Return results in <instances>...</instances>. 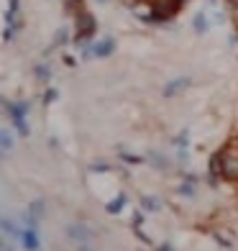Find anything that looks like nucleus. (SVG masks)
I'll list each match as a JSON object with an SVG mask.
<instances>
[{
	"label": "nucleus",
	"mask_w": 238,
	"mask_h": 251,
	"mask_svg": "<svg viewBox=\"0 0 238 251\" xmlns=\"http://www.w3.org/2000/svg\"><path fill=\"white\" fill-rule=\"evenodd\" d=\"M3 108H5L8 118H10V126L16 128V133L21 136V139H28L31 136V128H28V110H31V105L26 100H16V102L3 100Z\"/></svg>",
	"instance_id": "obj_1"
},
{
	"label": "nucleus",
	"mask_w": 238,
	"mask_h": 251,
	"mask_svg": "<svg viewBox=\"0 0 238 251\" xmlns=\"http://www.w3.org/2000/svg\"><path fill=\"white\" fill-rule=\"evenodd\" d=\"M220 175L225 182L238 185V139L220 149Z\"/></svg>",
	"instance_id": "obj_2"
},
{
	"label": "nucleus",
	"mask_w": 238,
	"mask_h": 251,
	"mask_svg": "<svg viewBox=\"0 0 238 251\" xmlns=\"http://www.w3.org/2000/svg\"><path fill=\"white\" fill-rule=\"evenodd\" d=\"M95 31H97V21H95V16L90 13V10H79V13H77V36H74L77 47H82V44L93 41Z\"/></svg>",
	"instance_id": "obj_3"
},
{
	"label": "nucleus",
	"mask_w": 238,
	"mask_h": 251,
	"mask_svg": "<svg viewBox=\"0 0 238 251\" xmlns=\"http://www.w3.org/2000/svg\"><path fill=\"white\" fill-rule=\"evenodd\" d=\"M95 231L90 228L85 221H74V223H70L67 226V238H70L72 244H90V241H95Z\"/></svg>",
	"instance_id": "obj_4"
},
{
	"label": "nucleus",
	"mask_w": 238,
	"mask_h": 251,
	"mask_svg": "<svg viewBox=\"0 0 238 251\" xmlns=\"http://www.w3.org/2000/svg\"><path fill=\"white\" fill-rule=\"evenodd\" d=\"M18 244H21V249H24V251H41V233H39V228L21 226Z\"/></svg>",
	"instance_id": "obj_5"
},
{
	"label": "nucleus",
	"mask_w": 238,
	"mask_h": 251,
	"mask_svg": "<svg viewBox=\"0 0 238 251\" xmlns=\"http://www.w3.org/2000/svg\"><path fill=\"white\" fill-rule=\"evenodd\" d=\"M172 146H174V151H177V162L182 164V167H187V162H190V131L187 128L179 131L174 139H172Z\"/></svg>",
	"instance_id": "obj_6"
},
{
	"label": "nucleus",
	"mask_w": 238,
	"mask_h": 251,
	"mask_svg": "<svg viewBox=\"0 0 238 251\" xmlns=\"http://www.w3.org/2000/svg\"><path fill=\"white\" fill-rule=\"evenodd\" d=\"M146 164L154 167L156 172H169V169H172V159L164 156L162 151H149L146 154Z\"/></svg>",
	"instance_id": "obj_7"
},
{
	"label": "nucleus",
	"mask_w": 238,
	"mask_h": 251,
	"mask_svg": "<svg viewBox=\"0 0 238 251\" xmlns=\"http://www.w3.org/2000/svg\"><path fill=\"white\" fill-rule=\"evenodd\" d=\"M220 179H223V175H220V151H215L210 156V164H208V185L218 187Z\"/></svg>",
	"instance_id": "obj_8"
},
{
	"label": "nucleus",
	"mask_w": 238,
	"mask_h": 251,
	"mask_svg": "<svg viewBox=\"0 0 238 251\" xmlns=\"http://www.w3.org/2000/svg\"><path fill=\"white\" fill-rule=\"evenodd\" d=\"M113 51H116V39L113 36H103L100 41L93 44V54L97 56V59H105V56H110Z\"/></svg>",
	"instance_id": "obj_9"
},
{
	"label": "nucleus",
	"mask_w": 238,
	"mask_h": 251,
	"mask_svg": "<svg viewBox=\"0 0 238 251\" xmlns=\"http://www.w3.org/2000/svg\"><path fill=\"white\" fill-rule=\"evenodd\" d=\"M192 28H195V33H208L213 28V16L208 13V10H200V13H195V18H192Z\"/></svg>",
	"instance_id": "obj_10"
},
{
	"label": "nucleus",
	"mask_w": 238,
	"mask_h": 251,
	"mask_svg": "<svg viewBox=\"0 0 238 251\" xmlns=\"http://www.w3.org/2000/svg\"><path fill=\"white\" fill-rule=\"evenodd\" d=\"M187 87H190V77H177V79H172V82L164 85L162 93H164V98H174V95H179Z\"/></svg>",
	"instance_id": "obj_11"
},
{
	"label": "nucleus",
	"mask_w": 238,
	"mask_h": 251,
	"mask_svg": "<svg viewBox=\"0 0 238 251\" xmlns=\"http://www.w3.org/2000/svg\"><path fill=\"white\" fill-rule=\"evenodd\" d=\"M126 208H128V195H126V192H118V195L105 205V213L108 215H120Z\"/></svg>",
	"instance_id": "obj_12"
},
{
	"label": "nucleus",
	"mask_w": 238,
	"mask_h": 251,
	"mask_svg": "<svg viewBox=\"0 0 238 251\" xmlns=\"http://www.w3.org/2000/svg\"><path fill=\"white\" fill-rule=\"evenodd\" d=\"M0 231H3L8 238H16V241H18V236H21V226L13 221V218H10V215H0Z\"/></svg>",
	"instance_id": "obj_13"
},
{
	"label": "nucleus",
	"mask_w": 238,
	"mask_h": 251,
	"mask_svg": "<svg viewBox=\"0 0 238 251\" xmlns=\"http://www.w3.org/2000/svg\"><path fill=\"white\" fill-rule=\"evenodd\" d=\"M13 146H16L13 131H10V128H0V154L8 156L10 151H13Z\"/></svg>",
	"instance_id": "obj_14"
},
{
	"label": "nucleus",
	"mask_w": 238,
	"mask_h": 251,
	"mask_svg": "<svg viewBox=\"0 0 238 251\" xmlns=\"http://www.w3.org/2000/svg\"><path fill=\"white\" fill-rule=\"evenodd\" d=\"M177 195L192 200V198L197 195V182H192V179H185V177H182V182H179V187H177Z\"/></svg>",
	"instance_id": "obj_15"
},
{
	"label": "nucleus",
	"mask_w": 238,
	"mask_h": 251,
	"mask_svg": "<svg viewBox=\"0 0 238 251\" xmlns=\"http://www.w3.org/2000/svg\"><path fill=\"white\" fill-rule=\"evenodd\" d=\"M141 208L146 213H159V210H162V200L154 198V195H143L141 198Z\"/></svg>",
	"instance_id": "obj_16"
},
{
	"label": "nucleus",
	"mask_w": 238,
	"mask_h": 251,
	"mask_svg": "<svg viewBox=\"0 0 238 251\" xmlns=\"http://www.w3.org/2000/svg\"><path fill=\"white\" fill-rule=\"evenodd\" d=\"M33 75H36L39 82H49V79H51V67L47 62H39L36 67H33Z\"/></svg>",
	"instance_id": "obj_17"
},
{
	"label": "nucleus",
	"mask_w": 238,
	"mask_h": 251,
	"mask_svg": "<svg viewBox=\"0 0 238 251\" xmlns=\"http://www.w3.org/2000/svg\"><path fill=\"white\" fill-rule=\"evenodd\" d=\"M118 156H120V162L123 164H146V156H141V154H131V151H118Z\"/></svg>",
	"instance_id": "obj_18"
},
{
	"label": "nucleus",
	"mask_w": 238,
	"mask_h": 251,
	"mask_svg": "<svg viewBox=\"0 0 238 251\" xmlns=\"http://www.w3.org/2000/svg\"><path fill=\"white\" fill-rule=\"evenodd\" d=\"M44 210H47V202H44V200H33V202L28 205V213H31V215H36L39 221H41Z\"/></svg>",
	"instance_id": "obj_19"
},
{
	"label": "nucleus",
	"mask_w": 238,
	"mask_h": 251,
	"mask_svg": "<svg viewBox=\"0 0 238 251\" xmlns=\"http://www.w3.org/2000/svg\"><path fill=\"white\" fill-rule=\"evenodd\" d=\"M67 41H70V31H67V28H59V31L54 33V44H51V49H54V47H64Z\"/></svg>",
	"instance_id": "obj_20"
},
{
	"label": "nucleus",
	"mask_w": 238,
	"mask_h": 251,
	"mask_svg": "<svg viewBox=\"0 0 238 251\" xmlns=\"http://www.w3.org/2000/svg\"><path fill=\"white\" fill-rule=\"evenodd\" d=\"M143 221H146V210H143V208L133 210V215H131V226H133V231H136V228H141V226H143Z\"/></svg>",
	"instance_id": "obj_21"
},
{
	"label": "nucleus",
	"mask_w": 238,
	"mask_h": 251,
	"mask_svg": "<svg viewBox=\"0 0 238 251\" xmlns=\"http://www.w3.org/2000/svg\"><path fill=\"white\" fill-rule=\"evenodd\" d=\"M21 28H24V26H10V24H5V31H3V41H5V44H10V41L16 39V33H18Z\"/></svg>",
	"instance_id": "obj_22"
},
{
	"label": "nucleus",
	"mask_w": 238,
	"mask_h": 251,
	"mask_svg": "<svg viewBox=\"0 0 238 251\" xmlns=\"http://www.w3.org/2000/svg\"><path fill=\"white\" fill-rule=\"evenodd\" d=\"M110 164L108 162H93V164H90V172H93V175H105V172H110Z\"/></svg>",
	"instance_id": "obj_23"
},
{
	"label": "nucleus",
	"mask_w": 238,
	"mask_h": 251,
	"mask_svg": "<svg viewBox=\"0 0 238 251\" xmlns=\"http://www.w3.org/2000/svg\"><path fill=\"white\" fill-rule=\"evenodd\" d=\"M56 98H59V93H56L54 87H49L47 93H44V98H41V100H44V105H51V102H54Z\"/></svg>",
	"instance_id": "obj_24"
},
{
	"label": "nucleus",
	"mask_w": 238,
	"mask_h": 251,
	"mask_svg": "<svg viewBox=\"0 0 238 251\" xmlns=\"http://www.w3.org/2000/svg\"><path fill=\"white\" fill-rule=\"evenodd\" d=\"M215 236V241H218V246H225V249H233V241L231 238H225L223 233H213Z\"/></svg>",
	"instance_id": "obj_25"
},
{
	"label": "nucleus",
	"mask_w": 238,
	"mask_h": 251,
	"mask_svg": "<svg viewBox=\"0 0 238 251\" xmlns=\"http://www.w3.org/2000/svg\"><path fill=\"white\" fill-rule=\"evenodd\" d=\"M133 233H136V236H139V238H141V241H143L146 246H151V238H149V236H146V233L141 231V228H136V231H133Z\"/></svg>",
	"instance_id": "obj_26"
},
{
	"label": "nucleus",
	"mask_w": 238,
	"mask_h": 251,
	"mask_svg": "<svg viewBox=\"0 0 238 251\" xmlns=\"http://www.w3.org/2000/svg\"><path fill=\"white\" fill-rule=\"evenodd\" d=\"M18 8H21V0H8V10H10V13H18Z\"/></svg>",
	"instance_id": "obj_27"
},
{
	"label": "nucleus",
	"mask_w": 238,
	"mask_h": 251,
	"mask_svg": "<svg viewBox=\"0 0 238 251\" xmlns=\"http://www.w3.org/2000/svg\"><path fill=\"white\" fill-rule=\"evenodd\" d=\"M156 251H174L172 244H162V246H156Z\"/></svg>",
	"instance_id": "obj_28"
},
{
	"label": "nucleus",
	"mask_w": 238,
	"mask_h": 251,
	"mask_svg": "<svg viewBox=\"0 0 238 251\" xmlns=\"http://www.w3.org/2000/svg\"><path fill=\"white\" fill-rule=\"evenodd\" d=\"M64 62H67V67H74V64H77L74 56H64Z\"/></svg>",
	"instance_id": "obj_29"
},
{
	"label": "nucleus",
	"mask_w": 238,
	"mask_h": 251,
	"mask_svg": "<svg viewBox=\"0 0 238 251\" xmlns=\"http://www.w3.org/2000/svg\"><path fill=\"white\" fill-rule=\"evenodd\" d=\"M0 251H13V249H10L8 244H3V249H0Z\"/></svg>",
	"instance_id": "obj_30"
},
{
	"label": "nucleus",
	"mask_w": 238,
	"mask_h": 251,
	"mask_svg": "<svg viewBox=\"0 0 238 251\" xmlns=\"http://www.w3.org/2000/svg\"><path fill=\"white\" fill-rule=\"evenodd\" d=\"M231 3H233V5H238V0H231Z\"/></svg>",
	"instance_id": "obj_31"
},
{
	"label": "nucleus",
	"mask_w": 238,
	"mask_h": 251,
	"mask_svg": "<svg viewBox=\"0 0 238 251\" xmlns=\"http://www.w3.org/2000/svg\"><path fill=\"white\" fill-rule=\"evenodd\" d=\"M97 3H108V0H97Z\"/></svg>",
	"instance_id": "obj_32"
},
{
	"label": "nucleus",
	"mask_w": 238,
	"mask_h": 251,
	"mask_svg": "<svg viewBox=\"0 0 238 251\" xmlns=\"http://www.w3.org/2000/svg\"><path fill=\"white\" fill-rule=\"evenodd\" d=\"M74 3H82V0H74Z\"/></svg>",
	"instance_id": "obj_33"
}]
</instances>
